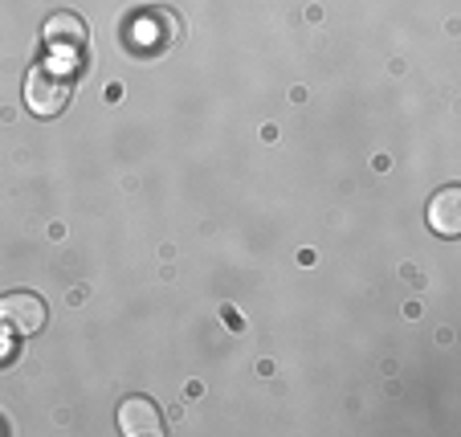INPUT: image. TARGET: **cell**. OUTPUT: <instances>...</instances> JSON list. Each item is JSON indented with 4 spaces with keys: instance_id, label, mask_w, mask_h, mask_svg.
I'll return each mask as SVG.
<instances>
[{
    "instance_id": "8992f818",
    "label": "cell",
    "mask_w": 461,
    "mask_h": 437,
    "mask_svg": "<svg viewBox=\"0 0 461 437\" xmlns=\"http://www.w3.org/2000/svg\"><path fill=\"white\" fill-rule=\"evenodd\" d=\"M45 41H50L53 50L78 53L82 45H86V25H82L78 13H53V17L45 21Z\"/></svg>"
},
{
    "instance_id": "52a82bcc",
    "label": "cell",
    "mask_w": 461,
    "mask_h": 437,
    "mask_svg": "<svg viewBox=\"0 0 461 437\" xmlns=\"http://www.w3.org/2000/svg\"><path fill=\"white\" fill-rule=\"evenodd\" d=\"M13 351H17V348H13V340H9V335H5V332H0V364H9V360H13Z\"/></svg>"
},
{
    "instance_id": "277c9868",
    "label": "cell",
    "mask_w": 461,
    "mask_h": 437,
    "mask_svg": "<svg viewBox=\"0 0 461 437\" xmlns=\"http://www.w3.org/2000/svg\"><path fill=\"white\" fill-rule=\"evenodd\" d=\"M119 433L127 437H164V413L148 396H127L119 405Z\"/></svg>"
},
{
    "instance_id": "3957f363",
    "label": "cell",
    "mask_w": 461,
    "mask_h": 437,
    "mask_svg": "<svg viewBox=\"0 0 461 437\" xmlns=\"http://www.w3.org/2000/svg\"><path fill=\"white\" fill-rule=\"evenodd\" d=\"M176 41V21L164 13H143L127 25V45L140 53H159Z\"/></svg>"
},
{
    "instance_id": "5b68a950",
    "label": "cell",
    "mask_w": 461,
    "mask_h": 437,
    "mask_svg": "<svg viewBox=\"0 0 461 437\" xmlns=\"http://www.w3.org/2000/svg\"><path fill=\"white\" fill-rule=\"evenodd\" d=\"M429 229H437L441 237L461 233V188L457 184H445L441 193L429 201Z\"/></svg>"
},
{
    "instance_id": "7a4b0ae2",
    "label": "cell",
    "mask_w": 461,
    "mask_h": 437,
    "mask_svg": "<svg viewBox=\"0 0 461 437\" xmlns=\"http://www.w3.org/2000/svg\"><path fill=\"white\" fill-rule=\"evenodd\" d=\"M45 319H50V306L33 290H13L0 303V323L9 335H37L45 327Z\"/></svg>"
},
{
    "instance_id": "6da1fadb",
    "label": "cell",
    "mask_w": 461,
    "mask_h": 437,
    "mask_svg": "<svg viewBox=\"0 0 461 437\" xmlns=\"http://www.w3.org/2000/svg\"><path fill=\"white\" fill-rule=\"evenodd\" d=\"M74 95V70L66 61H37L25 78V106L37 119H58Z\"/></svg>"
}]
</instances>
